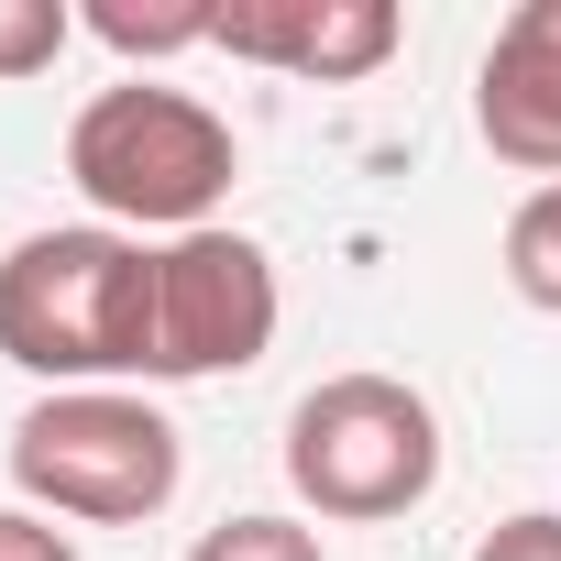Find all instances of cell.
Segmentation results:
<instances>
[{
	"label": "cell",
	"instance_id": "cell-1",
	"mask_svg": "<svg viewBox=\"0 0 561 561\" xmlns=\"http://www.w3.org/2000/svg\"><path fill=\"white\" fill-rule=\"evenodd\" d=\"M154 353V253L111 220L23 231L0 253V364L56 386H122Z\"/></svg>",
	"mask_w": 561,
	"mask_h": 561
},
{
	"label": "cell",
	"instance_id": "cell-2",
	"mask_svg": "<svg viewBox=\"0 0 561 561\" xmlns=\"http://www.w3.org/2000/svg\"><path fill=\"white\" fill-rule=\"evenodd\" d=\"M67 176L111 231H133V242L165 231L176 242V231L220 220V198L242 176V144H231V122L209 100H187L165 78H122L67 122Z\"/></svg>",
	"mask_w": 561,
	"mask_h": 561
},
{
	"label": "cell",
	"instance_id": "cell-3",
	"mask_svg": "<svg viewBox=\"0 0 561 561\" xmlns=\"http://www.w3.org/2000/svg\"><path fill=\"white\" fill-rule=\"evenodd\" d=\"M176 419L144 408L133 386H56L23 408L12 430V495L34 517H78V528H144L176 506Z\"/></svg>",
	"mask_w": 561,
	"mask_h": 561
},
{
	"label": "cell",
	"instance_id": "cell-4",
	"mask_svg": "<svg viewBox=\"0 0 561 561\" xmlns=\"http://www.w3.org/2000/svg\"><path fill=\"white\" fill-rule=\"evenodd\" d=\"M287 484L331 528H386L440 484V419L397 375H331L287 419Z\"/></svg>",
	"mask_w": 561,
	"mask_h": 561
},
{
	"label": "cell",
	"instance_id": "cell-5",
	"mask_svg": "<svg viewBox=\"0 0 561 561\" xmlns=\"http://www.w3.org/2000/svg\"><path fill=\"white\" fill-rule=\"evenodd\" d=\"M275 320H287V298H275V253L253 231L209 220V231L154 242V353H144L154 386H209V375L264 364Z\"/></svg>",
	"mask_w": 561,
	"mask_h": 561
},
{
	"label": "cell",
	"instance_id": "cell-6",
	"mask_svg": "<svg viewBox=\"0 0 561 561\" xmlns=\"http://www.w3.org/2000/svg\"><path fill=\"white\" fill-rule=\"evenodd\" d=\"M397 0H220V56L231 67H275L309 89H353L397 56Z\"/></svg>",
	"mask_w": 561,
	"mask_h": 561
},
{
	"label": "cell",
	"instance_id": "cell-7",
	"mask_svg": "<svg viewBox=\"0 0 561 561\" xmlns=\"http://www.w3.org/2000/svg\"><path fill=\"white\" fill-rule=\"evenodd\" d=\"M473 133L517 176H561V0H517L473 67Z\"/></svg>",
	"mask_w": 561,
	"mask_h": 561
},
{
	"label": "cell",
	"instance_id": "cell-8",
	"mask_svg": "<svg viewBox=\"0 0 561 561\" xmlns=\"http://www.w3.org/2000/svg\"><path fill=\"white\" fill-rule=\"evenodd\" d=\"M78 34H100L111 56L154 67V56H187V45H209V34H220V0H89Z\"/></svg>",
	"mask_w": 561,
	"mask_h": 561
},
{
	"label": "cell",
	"instance_id": "cell-9",
	"mask_svg": "<svg viewBox=\"0 0 561 561\" xmlns=\"http://www.w3.org/2000/svg\"><path fill=\"white\" fill-rule=\"evenodd\" d=\"M506 287H517L528 309H550V320H561V176H550V187H528V198H517V220H506Z\"/></svg>",
	"mask_w": 561,
	"mask_h": 561
},
{
	"label": "cell",
	"instance_id": "cell-10",
	"mask_svg": "<svg viewBox=\"0 0 561 561\" xmlns=\"http://www.w3.org/2000/svg\"><path fill=\"white\" fill-rule=\"evenodd\" d=\"M67 45H78L67 0H0V78H45Z\"/></svg>",
	"mask_w": 561,
	"mask_h": 561
},
{
	"label": "cell",
	"instance_id": "cell-11",
	"mask_svg": "<svg viewBox=\"0 0 561 561\" xmlns=\"http://www.w3.org/2000/svg\"><path fill=\"white\" fill-rule=\"evenodd\" d=\"M187 561H320V528H298V517H264V506H253V517H220V528H209Z\"/></svg>",
	"mask_w": 561,
	"mask_h": 561
},
{
	"label": "cell",
	"instance_id": "cell-12",
	"mask_svg": "<svg viewBox=\"0 0 561 561\" xmlns=\"http://www.w3.org/2000/svg\"><path fill=\"white\" fill-rule=\"evenodd\" d=\"M473 561H561V517H550V506H528V517H495V528L473 539Z\"/></svg>",
	"mask_w": 561,
	"mask_h": 561
},
{
	"label": "cell",
	"instance_id": "cell-13",
	"mask_svg": "<svg viewBox=\"0 0 561 561\" xmlns=\"http://www.w3.org/2000/svg\"><path fill=\"white\" fill-rule=\"evenodd\" d=\"M0 561H78V539L34 506H0Z\"/></svg>",
	"mask_w": 561,
	"mask_h": 561
}]
</instances>
